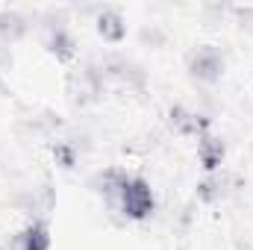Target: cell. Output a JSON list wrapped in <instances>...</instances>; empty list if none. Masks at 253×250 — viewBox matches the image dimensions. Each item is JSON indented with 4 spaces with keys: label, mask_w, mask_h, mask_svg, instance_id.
I'll return each instance as SVG.
<instances>
[{
    "label": "cell",
    "mask_w": 253,
    "mask_h": 250,
    "mask_svg": "<svg viewBox=\"0 0 253 250\" xmlns=\"http://www.w3.org/2000/svg\"><path fill=\"white\" fill-rule=\"evenodd\" d=\"M115 209L124 212L129 221H144V218L153 212V191H150V186H147V180L129 174L124 188H121V194H118Z\"/></svg>",
    "instance_id": "cell-1"
},
{
    "label": "cell",
    "mask_w": 253,
    "mask_h": 250,
    "mask_svg": "<svg viewBox=\"0 0 253 250\" xmlns=\"http://www.w3.org/2000/svg\"><path fill=\"white\" fill-rule=\"evenodd\" d=\"M189 74L197 83H218L221 74H224V56H221V50L212 47V44L197 47L189 56Z\"/></svg>",
    "instance_id": "cell-2"
},
{
    "label": "cell",
    "mask_w": 253,
    "mask_h": 250,
    "mask_svg": "<svg viewBox=\"0 0 253 250\" xmlns=\"http://www.w3.org/2000/svg\"><path fill=\"white\" fill-rule=\"evenodd\" d=\"M171 126H174L180 135H194V138H200V135L209 132V118L194 115L186 106H174V109H171Z\"/></svg>",
    "instance_id": "cell-3"
},
{
    "label": "cell",
    "mask_w": 253,
    "mask_h": 250,
    "mask_svg": "<svg viewBox=\"0 0 253 250\" xmlns=\"http://www.w3.org/2000/svg\"><path fill=\"white\" fill-rule=\"evenodd\" d=\"M15 250H50V230H47V224L44 221L27 224L15 236Z\"/></svg>",
    "instance_id": "cell-4"
},
{
    "label": "cell",
    "mask_w": 253,
    "mask_h": 250,
    "mask_svg": "<svg viewBox=\"0 0 253 250\" xmlns=\"http://www.w3.org/2000/svg\"><path fill=\"white\" fill-rule=\"evenodd\" d=\"M126 174L124 168H106V171H100L97 177H94V188L103 194V200L109 203V206H115L118 203V194H121V188L126 183Z\"/></svg>",
    "instance_id": "cell-5"
},
{
    "label": "cell",
    "mask_w": 253,
    "mask_h": 250,
    "mask_svg": "<svg viewBox=\"0 0 253 250\" xmlns=\"http://www.w3.org/2000/svg\"><path fill=\"white\" fill-rule=\"evenodd\" d=\"M197 159H200V165L212 174V171H218V165L224 162V141L221 138H215V135H200L197 138Z\"/></svg>",
    "instance_id": "cell-6"
},
{
    "label": "cell",
    "mask_w": 253,
    "mask_h": 250,
    "mask_svg": "<svg viewBox=\"0 0 253 250\" xmlns=\"http://www.w3.org/2000/svg\"><path fill=\"white\" fill-rule=\"evenodd\" d=\"M97 33H100L103 42L118 44L126 36V24H124V18H121V12H115V9H100V15H97Z\"/></svg>",
    "instance_id": "cell-7"
},
{
    "label": "cell",
    "mask_w": 253,
    "mask_h": 250,
    "mask_svg": "<svg viewBox=\"0 0 253 250\" xmlns=\"http://www.w3.org/2000/svg\"><path fill=\"white\" fill-rule=\"evenodd\" d=\"M44 44H47L50 53H56L59 59H71V56H74V42H71V36H68V30H65L62 24H50V27H47Z\"/></svg>",
    "instance_id": "cell-8"
},
{
    "label": "cell",
    "mask_w": 253,
    "mask_h": 250,
    "mask_svg": "<svg viewBox=\"0 0 253 250\" xmlns=\"http://www.w3.org/2000/svg\"><path fill=\"white\" fill-rule=\"evenodd\" d=\"M24 33H27V18H24L21 12H15V9L0 12V36H3L6 42H15V39H21Z\"/></svg>",
    "instance_id": "cell-9"
}]
</instances>
